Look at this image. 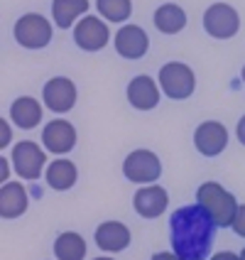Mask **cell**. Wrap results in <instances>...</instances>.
<instances>
[{
	"mask_svg": "<svg viewBox=\"0 0 245 260\" xmlns=\"http://www.w3.org/2000/svg\"><path fill=\"white\" fill-rule=\"evenodd\" d=\"M240 76H243V84H245V67H243V74H240Z\"/></svg>",
	"mask_w": 245,
	"mask_h": 260,
	"instance_id": "4dcf8cb0",
	"label": "cell"
},
{
	"mask_svg": "<svg viewBox=\"0 0 245 260\" xmlns=\"http://www.w3.org/2000/svg\"><path fill=\"white\" fill-rule=\"evenodd\" d=\"M42 101L49 111H54L57 116L74 111V106L79 101V91L69 76H54L49 79L42 88Z\"/></svg>",
	"mask_w": 245,
	"mask_h": 260,
	"instance_id": "ba28073f",
	"label": "cell"
},
{
	"mask_svg": "<svg viewBox=\"0 0 245 260\" xmlns=\"http://www.w3.org/2000/svg\"><path fill=\"white\" fill-rule=\"evenodd\" d=\"M15 42L25 49H44L47 44L52 42L54 29L52 22L40 13H25L13 27Z\"/></svg>",
	"mask_w": 245,
	"mask_h": 260,
	"instance_id": "277c9868",
	"label": "cell"
},
{
	"mask_svg": "<svg viewBox=\"0 0 245 260\" xmlns=\"http://www.w3.org/2000/svg\"><path fill=\"white\" fill-rule=\"evenodd\" d=\"M93 260H116V258H111V255H103V258H93Z\"/></svg>",
	"mask_w": 245,
	"mask_h": 260,
	"instance_id": "f1b7e54d",
	"label": "cell"
},
{
	"mask_svg": "<svg viewBox=\"0 0 245 260\" xmlns=\"http://www.w3.org/2000/svg\"><path fill=\"white\" fill-rule=\"evenodd\" d=\"M93 238H96V246L106 253H123L132 241V233L120 221H103V223H98Z\"/></svg>",
	"mask_w": 245,
	"mask_h": 260,
	"instance_id": "9a60e30c",
	"label": "cell"
},
{
	"mask_svg": "<svg viewBox=\"0 0 245 260\" xmlns=\"http://www.w3.org/2000/svg\"><path fill=\"white\" fill-rule=\"evenodd\" d=\"M203 29L214 40H231L240 29V13L228 3H214L203 13Z\"/></svg>",
	"mask_w": 245,
	"mask_h": 260,
	"instance_id": "52a82bcc",
	"label": "cell"
},
{
	"mask_svg": "<svg viewBox=\"0 0 245 260\" xmlns=\"http://www.w3.org/2000/svg\"><path fill=\"white\" fill-rule=\"evenodd\" d=\"M125 93H128V103L135 111H152V108H157L159 99H162V88L147 74H140V76L130 79Z\"/></svg>",
	"mask_w": 245,
	"mask_h": 260,
	"instance_id": "5bb4252c",
	"label": "cell"
},
{
	"mask_svg": "<svg viewBox=\"0 0 245 260\" xmlns=\"http://www.w3.org/2000/svg\"><path fill=\"white\" fill-rule=\"evenodd\" d=\"M123 177L132 184H155L162 177V159L152 150H132L123 159Z\"/></svg>",
	"mask_w": 245,
	"mask_h": 260,
	"instance_id": "5b68a950",
	"label": "cell"
},
{
	"mask_svg": "<svg viewBox=\"0 0 245 260\" xmlns=\"http://www.w3.org/2000/svg\"><path fill=\"white\" fill-rule=\"evenodd\" d=\"M44 179H47L49 187L57 189V191H69L76 184V179H79V170H76V165H74L72 159L59 157L47 165Z\"/></svg>",
	"mask_w": 245,
	"mask_h": 260,
	"instance_id": "d6986e66",
	"label": "cell"
},
{
	"mask_svg": "<svg viewBox=\"0 0 245 260\" xmlns=\"http://www.w3.org/2000/svg\"><path fill=\"white\" fill-rule=\"evenodd\" d=\"M42 116H44L42 103L37 99H32V96H20L10 106V123L17 125L20 130H34L42 123Z\"/></svg>",
	"mask_w": 245,
	"mask_h": 260,
	"instance_id": "2e32d148",
	"label": "cell"
},
{
	"mask_svg": "<svg viewBox=\"0 0 245 260\" xmlns=\"http://www.w3.org/2000/svg\"><path fill=\"white\" fill-rule=\"evenodd\" d=\"M76 128H74L69 120L64 118H54L49 120L42 130V145L47 152H54V155H69L74 147H76Z\"/></svg>",
	"mask_w": 245,
	"mask_h": 260,
	"instance_id": "8fae6325",
	"label": "cell"
},
{
	"mask_svg": "<svg viewBox=\"0 0 245 260\" xmlns=\"http://www.w3.org/2000/svg\"><path fill=\"white\" fill-rule=\"evenodd\" d=\"M235 138H238V143L245 147V116L238 120V128H235Z\"/></svg>",
	"mask_w": 245,
	"mask_h": 260,
	"instance_id": "4316f807",
	"label": "cell"
},
{
	"mask_svg": "<svg viewBox=\"0 0 245 260\" xmlns=\"http://www.w3.org/2000/svg\"><path fill=\"white\" fill-rule=\"evenodd\" d=\"M86 238L76 231H64L54 241V255L57 260H84L86 258Z\"/></svg>",
	"mask_w": 245,
	"mask_h": 260,
	"instance_id": "44dd1931",
	"label": "cell"
},
{
	"mask_svg": "<svg viewBox=\"0 0 245 260\" xmlns=\"http://www.w3.org/2000/svg\"><path fill=\"white\" fill-rule=\"evenodd\" d=\"M10 159H13V170L22 179H27V182L40 179L44 174V170H47V152L37 143H32V140L15 143Z\"/></svg>",
	"mask_w": 245,
	"mask_h": 260,
	"instance_id": "8992f818",
	"label": "cell"
},
{
	"mask_svg": "<svg viewBox=\"0 0 245 260\" xmlns=\"http://www.w3.org/2000/svg\"><path fill=\"white\" fill-rule=\"evenodd\" d=\"M231 229L235 231V236L245 238V204H240V209H238V214H235V218H233Z\"/></svg>",
	"mask_w": 245,
	"mask_h": 260,
	"instance_id": "603a6c76",
	"label": "cell"
},
{
	"mask_svg": "<svg viewBox=\"0 0 245 260\" xmlns=\"http://www.w3.org/2000/svg\"><path fill=\"white\" fill-rule=\"evenodd\" d=\"M216 221L199 204L177 209L169 216V243L182 260H206L214 246Z\"/></svg>",
	"mask_w": 245,
	"mask_h": 260,
	"instance_id": "6da1fadb",
	"label": "cell"
},
{
	"mask_svg": "<svg viewBox=\"0 0 245 260\" xmlns=\"http://www.w3.org/2000/svg\"><path fill=\"white\" fill-rule=\"evenodd\" d=\"M155 27L162 32V35H177L187 27V13L182 5L177 3H164L155 10Z\"/></svg>",
	"mask_w": 245,
	"mask_h": 260,
	"instance_id": "ffe728a7",
	"label": "cell"
},
{
	"mask_svg": "<svg viewBox=\"0 0 245 260\" xmlns=\"http://www.w3.org/2000/svg\"><path fill=\"white\" fill-rule=\"evenodd\" d=\"M194 145L203 157H218L228 147V128L221 120H203L194 130Z\"/></svg>",
	"mask_w": 245,
	"mask_h": 260,
	"instance_id": "30bf717a",
	"label": "cell"
},
{
	"mask_svg": "<svg viewBox=\"0 0 245 260\" xmlns=\"http://www.w3.org/2000/svg\"><path fill=\"white\" fill-rule=\"evenodd\" d=\"M167 206H169V194H167V189L159 187V184H145L132 197V209L137 211V216L143 218L162 216L167 211Z\"/></svg>",
	"mask_w": 245,
	"mask_h": 260,
	"instance_id": "4fadbf2b",
	"label": "cell"
},
{
	"mask_svg": "<svg viewBox=\"0 0 245 260\" xmlns=\"http://www.w3.org/2000/svg\"><path fill=\"white\" fill-rule=\"evenodd\" d=\"M113 44H116V52L123 59L135 61V59H143L145 54H147L150 37H147V32H145L140 25H123V27L116 32Z\"/></svg>",
	"mask_w": 245,
	"mask_h": 260,
	"instance_id": "7c38bea8",
	"label": "cell"
},
{
	"mask_svg": "<svg viewBox=\"0 0 245 260\" xmlns=\"http://www.w3.org/2000/svg\"><path fill=\"white\" fill-rule=\"evenodd\" d=\"M196 204L206 209V214L216 221V226H231L238 209H240L235 197L218 182H203L196 189Z\"/></svg>",
	"mask_w": 245,
	"mask_h": 260,
	"instance_id": "7a4b0ae2",
	"label": "cell"
},
{
	"mask_svg": "<svg viewBox=\"0 0 245 260\" xmlns=\"http://www.w3.org/2000/svg\"><path fill=\"white\" fill-rule=\"evenodd\" d=\"M10 167H13V159L10 157H0V182H3V184L8 182V177H10V172H13Z\"/></svg>",
	"mask_w": 245,
	"mask_h": 260,
	"instance_id": "d4e9b609",
	"label": "cell"
},
{
	"mask_svg": "<svg viewBox=\"0 0 245 260\" xmlns=\"http://www.w3.org/2000/svg\"><path fill=\"white\" fill-rule=\"evenodd\" d=\"M208 260H240V255H235L231 250H218L216 255H211Z\"/></svg>",
	"mask_w": 245,
	"mask_h": 260,
	"instance_id": "484cf974",
	"label": "cell"
},
{
	"mask_svg": "<svg viewBox=\"0 0 245 260\" xmlns=\"http://www.w3.org/2000/svg\"><path fill=\"white\" fill-rule=\"evenodd\" d=\"M96 10L106 22H125L132 15V0H96Z\"/></svg>",
	"mask_w": 245,
	"mask_h": 260,
	"instance_id": "7402d4cb",
	"label": "cell"
},
{
	"mask_svg": "<svg viewBox=\"0 0 245 260\" xmlns=\"http://www.w3.org/2000/svg\"><path fill=\"white\" fill-rule=\"evenodd\" d=\"M150 260H182V258H179L174 250H172V253H169V250H162V253H155Z\"/></svg>",
	"mask_w": 245,
	"mask_h": 260,
	"instance_id": "83f0119b",
	"label": "cell"
},
{
	"mask_svg": "<svg viewBox=\"0 0 245 260\" xmlns=\"http://www.w3.org/2000/svg\"><path fill=\"white\" fill-rule=\"evenodd\" d=\"M74 42L84 52H101L111 42V29L106 25V20L96 17V15H86L74 27Z\"/></svg>",
	"mask_w": 245,
	"mask_h": 260,
	"instance_id": "9c48e42d",
	"label": "cell"
},
{
	"mask_svg": "<svg viewBox=\"0 0 245 260\" xmlns=\"http://www.w3.org/2000/svg\"><path fill=\"white\" fill-rule=\"evenodd\" d=\"M88 0H52V17L59 29H72L81 17L88 15Z\"/></svg>",
	"mask_w": 245,
	"mask_h": 260,
	"instance_id": "ac0fdd59",
	"label": "cell"
},
{
	"mask_svg": "<svg viewBox=\"0 0 245 260\" xmlns=\"http://www.w3.org/2000/svg\"><path fill=\"white\" fill-rule=\"evenodd\" d=\"M13 140V130H10V120L8 118H3L0 120V150H5L8 145Z\"/></svg>",
	"mask_w": 245,
	"mask_h": 260,
	"instance_id": "cb8c5ba5",
	"label": "cell"
},
{
	"mask_svg": "<svg viewBox=\"0 0 245 260\" xmlns=\"http://www.w3.org/2000/svg\"><path fill=\"white\" fill-rule=\"evenodd\" d=\"M29 194L20 182H5L0 187V216L3 218H17L27 211Z\"/></svg>",
	"mask_w": 245,
	"mask_h": 260,
	"instance_id": "e0dca14e",
	"label": "cell"
},
{
	"mask_svg": "<svg viewBox=\"0 0 245 260\" xmlns=\"http://www.w3.org/2000/svg\"><path fill=\"white\" fill-rule=\"evenodd\" d=\"M240 260H245V248H243V250H240Z\"/></svg>",
	"mask_w": 245,
	"mask_h": 260,
	"instance_id": "f546056e",
	"label": "cell"
},
{
	"mask_svg": "<svg viewBox=\"0 0 245 260\" xmlns=\"http://www.w3.org/2000/svg\"><path fill=\"white\" fill-rule=\"evenodd\" d=\"M159 88L172 101H187L196 91V74L184 61H167L159 69Z\"/></svg>",
	"mask_w": 245,
	"mask_h": 260,
	"instance_id": "3957f363",
	"label": "cell"
}]
</instances>
